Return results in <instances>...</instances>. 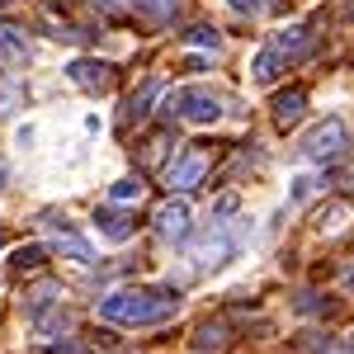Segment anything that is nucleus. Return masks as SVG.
<instances>
[{"label": "nucleus", "instance_id": "f257e3e1", "mask_svg": "<svg viewBox=\"0 0 354 354\" xmlns=\"http://www.w3.org/2000/svg\"><path fill=\"white\" fill-rule=\"evenodd\" d=\"M180 312L175 288H118L100 302V322L109 326H161Z\"/></svg>", "mask_w": 354, "mask_h": 354}, {"label": "nucleus", "instance_id": "f03ea898", "mask_svg": "<svg viewBox=\"0 0 354 354\" xmlns=\"http://www.w3.org/2000/svg\"><path fill=\"white\" fill-rule=\"evenodd\" d=\"M170 113L185 118V123H218L222 118V100L203 85H189V90H175L170 95Z\"/></svg>", "mask_w": 354, "mask_h": 354}, {"label": "nucleus", "instance_id": "7ed1b4c3", "mask_svg": "<svg viewBox=\"0 0 354 354\" xmlns=\"http://www.w3.org/2000/svg\"><path fill=\"white\" fill-rule=\"evenodd\" d=\"M302 161H330V156H340L345 151V123L340 118H326V123H317L312 133L302 137Z\"/></svg>", "mask_w": 354, "mask_h": 354}, {"label": "nucleus", "instance_id": "20e7f679", "mask_svg": "<svg viewBox=\"0 0 354 354\" xmlns=\"http://www.w3.org/2000/svg\"><path fill=\"white\" fill-rule=\"evenodd\" d=\"M236 255V236L222 227V222H213V232H203V241L189 250V260L198 265V270H218V265H227Z\"/></svg>", "mask_w": 354, "mask_h": 354}, {"label": "nucleus", "instance_id": "39448f33", "mask_svg": "<svg viewBox=\"0 0 354 354\" xmlns=\"http://www.w3.org/2000/svg\"><path fill=\"white\" fill-rule=\"evenodd\" d=\"M66 76L81 85V90H90V95H104V90L113 85V66H109V62H85V57H81V62L66 66Z\"/></svg>", "mask_w": 354, "mask_h": 354}, {"label": "nucleus", "instance_id": "423d86ee", "mask_svg": "<svg viewBox=\"0 0 354 354\" xmlns=\"http://www.w3.org/2000/svg\"><path fill=\"white\" fill-rule=\"evenodd\" d=\"M156 232L170 236V241H185V236H189V203H185V198L161 203V208H156Z\"/></svg>", "mask_w": 354, "mask_h": 354}, {"label": "nucleus", "instance_id": "0eeeda50", "mask_svg": "<svg viewBox=\"0 0 354 354\" xmlns=\"http://www.w3.org/2000/svg\"><path fill=\"white\" fill-rule=\"evenodd\" d=\"M208 175V151H189V156H180V161L170 165V189H194L198 180Z\"/></svg>", "mask_w": 354, "mask_h": 354}, {"label": "nucleus", "instance_id": "6e6552de", "mask_svg": "<svg viewBox=\"0 0 354 354\" xmlns=\"http://www.w3.org/2000/svg\"><path fill=\"white\" fill-rule=\"evenodd\" d=\"M274 53L283 57V62H293V57H307V53H312V33H307L302 24L283 28V33L274 38Z\"/></svg>", "mask_w": 354, "mask_h": 354}, {"label": "nucleus", "instance_id": "1a4fd4ad", "mask_svg": "<svg viewBox=\"0 0 354 354\" xmlns=\"http://www.w3.org/2000/svg\"><path fill=\"white\" fill-rule=\"evenodd\" d=\"M302 113H307V95H302V90L279 95V100H274V123H279V128H293Z\"/></svg>", "mask_w": 354, "mask_h": 354}, {"label": "nucleus", "instance_id": "9d476101", "mask_svg": "<svg viewBox=\"0 0 354 354\" xmlns=\"http://www.w3.org/2000/svg\"><path fill=\"white\" fill-rule=\"evenodd\" d=\"M95 227H100L109 241H128V236H133V222H128V213H118V208H104V213H95Z\"/></svg>", "mask_w": 354, "mask_h": 354}, {"label": "nucleus", "instance_id": "9b49d317", "mask_svg": "<svg viewBox=\"0 0 354 354\" xmlns=\"http://www.w3.org/2000/svg\"><path fill=\"white\" fill-rule=\"evenodd\" d=\"M0 57H5V62H28V38L19 28L0 24Z\"/></svg>", "mask_w": 354, "mask_h": 354}, {"label": "nucleus", "instance_id": "f8f14e48", "mask_svg": "<svg viewBox=\"0 0 354 354\" xmlns=\"http://www.w3.org/2000/svg\"><path fill=\"white\" fill-rule=\"evenodd\" d=\"M250 71H255V81H260V85H274V81H279V71H283V57L274 53V48H265V53H255Z\"/></svg>", "mask_w": 354, "mask_h": 354}, {"label": "nucleus", "instance_id": "ddd939ff", "mask_svg": "<svg viewBox=\"0 0 354 354\" xmlns=\"http://www.w3.org/2000/svg\"><path fill=\"white\" fill-rule=\"evenodd\" d=\"M57 227V250H62V255H71V260H81V265H90V245L81 241V236H71V232H66V222H53Z\"/></svg>", "mask_w": 354, "mask_h": 354}, {"label": "nucleus", "instance_id": "4468645a", "mask_svg": "<svg viewBox=\"0 0 354 354\" xmlns=\"http://www.w3.org/2000/svg\"><path fill=\"white\" fill-rule=\"evenodd\" d=\"M156 90H161L156 81H147V85H142V95H133V100H128V118H147V113H151L147 104L156 100Z\"/></svg>", "mask_w": 354, "mask_h": 354}, {"label": "nucleus", "instance_id": "2eb2a0df", "mask_svg": "<svg viewBox=\"0 0 354 354\" xmlns=\"http://www.w3.org/2000/svg\"><path fill=\"white\" fill-rule=\"evenodd\" d=\"M43 260H48L43 245H24V250H15V265H10V270H15V274H19V270H38Z\"/></svg>", "mask_w": 354, "mask_h": 354}, {"label": "nucleus", "instance_id": "dca6fc26", "mask_svg": "<svg viewBox=\"0 0 354 354\" xmlns=\"http://www.w3.org/2000/svg\"><path fill=\"white\" fill-rule=\"evenodd\" d=\"M113 203H128V198H142V180H133V175H128V180H118V185H113Z\"/></svg>", "mask_w": 354, "mask_h": 354}, {"label": "nucleus", "instance_id": "f3484780", "mask_svg": "<svg viewBox=\"0 0 354 354\" xmlns=\"http://www.w3.org/2000/svg\"><path fill=\"white\" fill-rule=\"evenodd\" d=\"M189 43H198V48H213V53H218V28H208V24L189 28Z\"/></svg>", "mask_w": 354, "mask_h": 354}, {"label": "nucleus", "instance_id": "a211bd4d", "mask_svg": "<svg viewBox=\"0 0 354 354\" xmlns=\"http://www.w3.org/2000/svg\"><path fill=\"white\" fill-rule=\"evenodd\" d=\"M142 10H147L151 19H170V15H175V0H142Z\"/></svg>", "mask_w": 354, "mask_h": 354}, {"label": "nucleus", "instance_id": "6ab92c4d", "mask_svg": "<svg viewBox=\"0 0 354 354\" xmlns=\"http://www.w3.org/2000/svg\"><path fill=\"white\" fill-rule=\"evenodd\" d=\"M222 335H227L222 326H203V330H198V350H218V345H222Z\"/></svg>", "mask_w": 354, "mask_h": 354}, {"label": "nucleus", "instance_id": "aec40b11", "mask_svg": "<svg viewBox=\"0 0 354 354\" xmlns=\"http://www.w3.org/2000/svg\"><path fill=\"white\" fill-rule=\"evenodd\" d=\"M312 194H317V180H312V175H302V180H293V198H312Z\"/></svg>", "mask_w": 354, "mask_h": 354}, {"label": "nucleus", "instance_id": "412c9836", "mask_svg": "<svg viewBox=\"0 0 354 354\" xmlns=\"http://www.w3.org/2000/svg\"><path fill=\"white\" fill-rule=\"evenodd\" d=\"M213 213H218V218H227V213H236V194H222L218 203H213Z\"/></svg>", "mask_w": 354, "mask_h": 354}, {"label": "nucleus", "instance_id": "4be33fe9", "mask_svg": "<svg viewBox=\"0 0 354 354\" xmlns=\"http://www.w3.org/2000/svg\"><path fill=\"white\" fill-rule=\"evenodd\" d=\"M232 10H241V15H255V10H265V0H227Z\"/></svg>", "mask_w": 354, "mask_h": 354}, {"label": "nucleus", "instance_id": "5701e85b", "mask_svg": "<svg viewBox=\"0 0 354 354\" xmlns=\"http://www.w3.org/2000/svg\"><path fill=\"white\" fill-rule=\"evenodd\" d=\"M5 180H10V170H5V165H0V189H5Z\"/></svg>", "mask_w": 354, "mask_h": 354}, {"label": "nucleus", "instance_id": "b1692460", "mask_svg": "<svg viewBox=\"0 0 354 354\" xmlns=\"http://www.w3.org/2000/svg\"><path fill=\"white\" fill-rule=\"evenodd\" d=\"M95 5H118V0H95Z\"/></svg>", "mask_w": 354, "mask_h": 354}, {"label": "nucleus", "instance_id": "393cba45", "mask_svg": "<svg viewBox=\"0 0 354 354\" xmlns=\"http://www.w3.org/2000/svg\"><path fill=\"white\" fill-rule=\"evenodd\" d=\"M350 354H354V340H350Z\"/></svg>", "mask_w": 354, "mask_h": 354}, {"label": "nucleus", "instance_id": "a878e982", "mask_svg": "<svg viewBox=\"0 0 354 354\" xmlns=\"http://www.w3.org/2000/svg\"><path fill=\"white\" fill-rule=\"evenodd\" d=\"M0 5H10V0H0Z\"/></svg>", "mask_w": 354, "mask_h": 354}]
</instances>
